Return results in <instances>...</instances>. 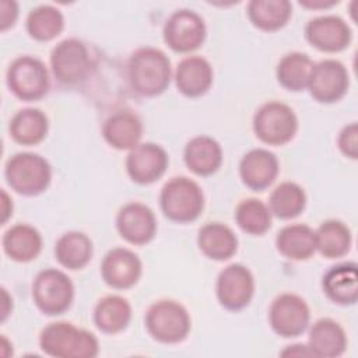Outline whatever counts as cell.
Instances as JSON below:
<instances>
[{
    "instance_id": "9",
    "label": "cell",
    "mask_w": 358,
    "mask_h": 358,
    "mask_svg": "<svg viewBox=\"0 0 358 358\" xmlns=\"http://www.w3.org/2000/svg\"><path fill=\"white\" fill-rule=\"evenodd\" d=\"M50 67L56 80L66 85L81 83L90 73L91 59L85 43L77 38L59 42L50 53Z\"/></svg>"
},
{
    "instance_id": "6",
    "label": "cell",
    "mask_w": 358,
    "mask_h": 358,
    "mask_svg": "<svg viewBox=\"0 0 358 358\" xmlns=\"http://www.w3.org/2000/svg\"><path fill=\"white\" fill-rule=\"evenodd\" d=\"M298 130V117L291 106L280 101L263 103L253 116L256 137L268 145H282L291 141Z\"/></svg>"
},
{
    "instance_id": "30",
    "label": "cell",
    "mask_w": 358,
    "mask_h": 358,
    "mask_svg": "<svg viewBox=\"0 0 358 358\" xmlns=\"http://www.w3.org/2000/svg\"><path fill=\"white\" fill-rule=\"evenodd\" d=\"M292 14L288 0H252L248 4L250 22L262 31H277L282 28Z\"/></svg>"
},
{
    "instance_id": "37",
    "label": "cell",
    "mask_w": 358,
    "mask_h": 358,
    "mask_svg": "<svg viewBox=\"0 0 358 358\" xmlns=\"http://www.w3.org/2000/svg\"><path fill=\"white\" fill-rule=\"evenodd\" d=\"M18 17V6L15 1L3 0L0 3V29L4 32L11 28Z\"/></svg>"
},
{
    "instance_id": "36",
    "label": "cell",
    "mask_w": 358,
    "mask_h": 358,
    "mask_svg": "<svg viewBox=\"0 0 358 358\" xmlns=\"http://www.w3.org/2000/svg\"><path fill=\"white\" fill-rule=\"evenodd\" d=\"M337 144L340 151L351 158L357 159L358 158V126L355 122L344 126L338 134Z\"/></svg>"
},
{
    "instance_id": "41",
    "label": "cell",
    "mask_w": 358,
    "mask_h": 358,
    "mask_svg": "<svg viewBox=\"0 0 358 358\" xmlns=\"http://www.w3.org/2000/svg\"><path fill=\"white\" fill-rule=\"evenodd\" d=\"M1 295H3V308H1V322H4L10 313V302H13L10 298H8V294L4 288H1Z\"/></svg>"
},
{
    "instance_id": "8",
    "label": "cell",
    "mask_w": 358,
    "mask_h": 358,
    "mask_svg": "<svg viewBox=\"0 0 358 358\" xmlns=\"http://www.w3.org/2000/svg\"><path fill=\"white\" fill-rule=\"evenodd\" d=\"M7 85L22 101L41 99L49 90L48 69L34 56H20L8 66Z\"/></svg>"
},
{
    "instance_id": "22",
    "label": "cell",
    "mask_w": 358,
    "mask_h": 358,
    "mask_svg": "<svg viewBox=\"0 0 358 358\" xmlns=\"http://www.w3.org/2000/svg\"><path fill=\"white\" fill-rule=\"evenodd\" d=\"M183 159L189 171L199 176H207L218 171L222 164V150L210 136L190 138L183 151Z\"/></svg>"
},
{
    "instance_id": "31",
    "label": "cell",
    "mask_w": 358,
    "mask_h": 358,
    "mask_svg": "<svg viewBox=\"0 0 358 358\" xmlns=\"http://www.w3.org/2000/svg\"><path fill=\"white\" fill-rule=\"evenodd\" d=\"M316 250L327 259L343 257L348 253L352 242L350 228L338 220H327L315 231Z\"/></svg>"
},
{
    "instance_id": "34",
    "label": "cell",
    "mask_w": 358,
    "mask_h": 358,
    "mask_svg": "<svg viewBox=\"0 0 358 358\" xmlns=\"http://www.w3.org/2000/svg\"><path fill=\"white\" fill-rule=\"evenodd\" d=\"M64 28L62 11L50 4L32 8L27 17V31L31 38L46 42L56 38Z\"/></svg>"
},
{
    "instance_id": "18",
    "label": "cell",
    "mask_w": 358,
    "mask_h": 358,
    "mask_svg": "<svg viewBox=\"0 0 358 358\" xmlns=\"http://www.w3.org/2000/svg\"><path fill=\"white\" fill-rule=\"evenodd\" d=\"M280 171L277 157L266 148H253L248 151L239 162V175L242 182L255 192L267 189L277 178Z\"/></svg>"
},
{
    "instance_id": "38",
    "label": "cell",
    "mask_w": 358,
    "mask_h": 358,
    "mask_svg": "<svg viewBox=\"0 0 358 358\" xmlns=\"http://www.w3.org/2000/svg\"><path fill=\"white\" fill-rule=\"evenodd\" d=\"M282 357H313L310 348L308 347V344H294V345H288L285 350L281 351Z\"/></svg>"
},
{
    "instance_id": "20",
    "label": "cell",
    "mask_w": 358,
    "mask_h": 358,
    "mask_svg": "<svg viewBox=\"0 0 358 358\" xmlns=\"http://www.w3.org/2000/svg\"><path fill=\"white\" fill-rule=\"evenodd\" d=\"M354 262L340 263L327 270L322 287L326 296L338 305H354L358 299V271Z\"/></svg>"
},
{
    "instance_id": "4",
    "label": "cell",
    "mask_w": 358,
    "mask_h": 358,
    "mask_svg": "<svg viewBox=\"0 0 358 358\" xmlns=\"http://www.w3.org/2000/svg\"><path fill=\"white\" fill-rule=\"evenodd\" d=\"M8 186L22 196H36L45 192L52 179L49 162L35 152L13 155L4 168Z\"/></svg>"
},
{
    "instance_id": "11",
    "label": "cell",
    "mask_w": 358,
    "mask_h": 358,
    "mask_svg": "<svg viewBox=\"0 0 358 358\" xmlns=\"http://www.w3.org/2000/svg\"><path fill=\"white\" fill-rule=\"evenodd\" d=\"M309 320V308L305 299L296 294H281L270 305V326L281 337L291 338L301 336L308 329Z\"/></svg>"
},
{
    "instance_id": "23",
    "label": "cell",
    "mask_w": 358,
    "mask_h": 358,
    "mask_svg": "<svg viewBox=\"0 0 358 358\" xmlns=\"http://www.w3.org/2000/svg\"><path fill=\"white\" fill-rule=\"evenodd\" d=\"M308 347L310 348L313 357H340L347 347L345 331L333 319H319L309 330Z\"/></svg>"
},
{
    "instance_id": "35",
    "label": "cell",
    "mask_w": 358,
    "mask_h": 358,
    "mask_svg": "<svg viewBox=\"0 0 358 358\" xmlns=\"http://www.w3.org/2000/svg\"><path fill=\"white\" fill-rule=\"evenodd\" d=\"M271 211L259 199H245L235 210L238 227L250 235H263L271 227Z\"/></svg>"
},
{
    "instance_id": "2",
    "label": "cell",
    "mask_w": 358,
    "mask_h": 358,
    "mask_svg": "<svg viewBox=\"0 0 358 358\" xmlns=\"http://www.w3.org/2000/svg\"><path fill=\"white\" fill-rule=\"evenodd\" d=\"M41 350L57 358H92L98 355V338L69 322L48 324L39 334Z\"/></svg>"
},
{
    "instance_id": "33",
    "label": "cell",
    "mask_w": 358,
    "mask_h": 358,
    "mask_svg": "<svg viewBox=\"0 0 358 358\" xmlns=\"http://www.w3.org/2000/svg\"><path fill=\"white\" fill-rule=\"evenodd\" d=\"M306 206L303 189L294 182H282L274 187L268 199V208L273 215L281 220L298 217Z\"/></svg>"
},
{
    "instance_id": "24",
    "label": "cell",
    "mask_w": 358,
    "mask_h": 358,
    "mask_svg": "<svg viewBox=\"0 0 358 358\" xmlns=\"http://www.w3.org/2000/svg\"><path fill=\"white\" fill-rule=\"evenodd\" d=\"M3 250L15 262L27 263L41 253L42 236L36 228L28 224H15L3 235Z\"/></svg>"
},
{
    "instance_id": "10",
    "label": "cell",
    "mask_w": 358,
    "mask_h": 358,
    "mask_svg": "<svg viewBox=\"0 0 358 358\" xmlns=\"http://www.w3.org/2000/svg\"><path fill=\"white\" fill-rule=\"evenodd\" d=\"M206 24L200 14L182 8L172 13L164 25V41L175 52L189 53L206 39Z\"/></svg>"
},
{
    "instance_id": "26",
    "label": "cell",
    "mask_w": 358,
    "mask_h": 358,
    "mask_svg": "<svg viewBox=\"0 0 358 358\" xmlns=\"http://www.w3.org/2000/svg\"><path fill=\"white\" fill-rule=\"evenodd\" d=\"M277 250L291 260H306L316 252L315 231L306 224L285 225L275 238Z\"/></svg>"
},
{
    "instance_id": "15",
    "label": "cell",
    "mask_w": 358,
    "mask_h": 358,
    "mask_svg": "<svg viewBox=\"0 0 358 358\" xmlns=\"http://www.w3.org/2000/svg\"><path fill=\"white\" fill-rule=\"evenodd\" d=\"M116 228L120 236L129 243L144 245L155 236L157 218L148 206L140 201H130L119 210Z\"/></svg>"
},
{
    "instance_id": "16",
    "label": "cell",
    "mask_w": 358,
    "mask_h": 358,
    "mask_svg": "<svg viewBox=\"0 0 358 358\" xmlns=\"http://www.w3.org/2000/svg\"><path fill=\"white\" fill-rule=\"evenodd\" d=\"M308 42L327 53L344 50L352 38L351 28L338 15H320L310 20L305 27Z\"/></svg>"
},
{
    "instance_id": "32",
    "label": "cell",
    "mask_w": 358,
    "mask_h": 358,
    "mask_svg": "<svg viewBox=\"0 0 358 358\" xmlns=\"http://www.w3.org/2000/svg\"><path fill=\"white\" fill-rule=\"evenodd\" d=\"M313 64L312 59L301 52H292L282 56L275 71L280 85L294 92L308 88Z\"/></svg>"
},
{
    "instance_id": "3",
    "label": "cell",
    "mask_w": 358,
    "mask_h": 358,
    "mask_svg": "<svg viewBox=\"0 0 358 358\" xmlns=\"http://www.w3.org/2000/svg\"><path fill=\"white\" fill-rule=\"evenodd\" d=\"M159 206L166 218L175 222H192L197 220L204 208V194L199 183L176 176L161 189Z\"/></svg>"
},
{
    "instance_id": "40",
    "label": "cell",
    "mask_w": 358,
    "mask_h": 358,
    "mask_svg": "<svg viewBox=\"0 0 358 358\" xmlns=\"http://www.w3.org/2000/svg\"><path fill=\"white\" fill-rule=\"evenodd\" d=\"M299 4L306 8H313V10H322V8H330L337 4V1H327V0H301Z\"/></svg>"
},
{
    "instance_id": "13",
    "label": "cell",
    "mask_w": 358,
    "mask_h": 358,
    "mask_svg": "<svg viewBox=\"0 0 358 358\" xmlns=\"http://www.w3.org/2000/svg\"><path fill=\"white\" fill-rule=\"evenodd\" d=\"M215 292L218 302L229 309L239 310L249 305L255 294V278L250 270L239 263L227 266L217 277Z\"/></svg>"
},
{
    "instance_id": "7",
    "label": "cell",
    "mask_w": 358,
    "mask_h": 358,
    "mask_svg": "<svg viewBox=\"0 0 358 358\" xmlns=\"http://www.w3.org/2000/svg\"><path fill=\"white\" fill-rule=\"evenodd\" d=\"M32 299L45 315H62L74 299V285L62 270L45 268L34 278Z\"/></svg>"
},
{
    "instance_id": "19",
    "label": "cell",
    "mask_w": 358,
    "mask_h": 358,
    "mask_svg": "<svg viewBox=\"0 0 358 358\" xmlns=\"http://www.w3.org/2000/svg\"><path fill=\"white\" fill-rule=\"evenodd\" d=\"M175 83L183 95L201 96L213 84V67L201 56H187L176 66Z\"/></svg>"
},
{
    "instance_id": "28",
    "label": "cell",
    "mask_w": 358,
    "mask_h": 358,
    "mask_svg": "<svg viewBox=\"0 0 358 358\" xmlns=\"http://www.w3.org/2000/svg\"><path fill=\"white\" fill-rule=\"evenodd\" d=\"M8 130L15 143L22 145H35L46 137L49 120L41 109L25 108L13 116Z\"/></svg>"
},
{
    "instance_id": "39",
    "label": "cell",
    "mask_w": 358,
    "mask_h": 358,
    "mask_svg": "<svg viewBox=\"0 0 358 358\" xmlns=\"http://www.w3.org/2000/svg\"><path fill=\"white\" fill-rule=\"evenodd\" d=\"M13 215V203L6 193V190L1 192V224H6L7 220Z\"/></svg>"
},
{
    "instance_id": "29",
    "label": "cell",
    "mask_w": 358,
    "mask_h": 358,
    "mask_svg": "<svg viewBox=\"0 0 358 358\" xmlns=\"http://www.w3.org/2000/svg\"><path fill=\"white\" fill-rule=\"evenodd\" d=\"M92 242L80 231H69L63 234L55 245V256L57 262L69 270H80L85 267L92 257Z\"/></svg>"
},
{
    "instance_id": "12",
    "label": "cell",
    "mask_w": 358,
    "mask_h": 358,
    "mask_svg": "<svg viewBox=\"0 0 358 358\" xmlns=\"http://www.w3.org/2000/svg\"><path fill=\"white\" fill-rule=\"evenodd\" d=\"M350 85L345 66L336 59H324L313 64L308 90L310 95L322 103L340 101Z\"/></svg>"
},
{
    "instance_id": "14",
    "label": "cell",
    "mask_w": 358,
    "mask_h": 358,
    "mask_svg": "<svg viewBox=\"0 0 358 358\" xmlns=\"http://www.w3.org/2000/svg\"><path fill=\"white\" fill-rule=\"evenodd\" d=\"M168 162V154L161 145L138 143L126 157V171L133 182L150 185L165 173Z\"/></svg>"
},
{
    "instance_id": "1",
    "label": "cell",
    "mask_w": 358,
    "mask_h": 358,
    "mask_svg": "<svg viewBox=\"0 0 358 358\" xmlns=\"http://www.w3.org/2000/svg\"><path fill=\"white\" fill-rule=\"evenodd\" d=\"M171 76V62L161 49L151 46L140 48L129 59V83L133 91L141 96L162 94L169 85Z\"/></svg>"
},
{
    "instance_id": "5",
    "label": "cell",
    "mask_w": 358,
    "mask_h": 358,
    "mask_svg": "<svg viewBox=\"0 0 358 358\" xmlns=\"http://www.w3.org/2000/svg\"><path fill=\"white\" fill-rule=\"evenodd\" d=\"M148 334L165 344L183 341L190 331V316L186 308L172 299L154 302L144 317Z\"/></svg>"
},
{
    "instance_id": "17",
    "label": "cell",
    "mask_w": 358,
    "mask_h": 358,
    "mask_svg": "<svg viewBox=\"0 0 358 358\" xmlns=\"http://www.w3.org/2000/svg\"><path fill=\"white\" fill-rule=\"evenodd\" d=\"M143 273V264L138 256L126 248L110 249L102 263L101 275L103 281L115 289H127L137 284Z\"/></svg>"
},
{
    "instance_id": "27",
    "label": "cell",
    "mask_w": 358,
    "mask_h": 358,
    "mask_svg": "<svg viewBox=\"0 0 358 358\" xmlns=\"http://www.w3.org/2000/svg\"><path fill=\"white\" fill-rule=\"evenodd\" d=\"M131 319V306L120 295H106L94 308V323L106 334H116L127 327Z\"/></svg>"
},
{
    "instance_id": "21",
    "label": "cell",
    "mask_w": 358,
    "mask_h": 358,
    "mask_svg": "<svg viewBox=\"0 0 358 358\" xmlns=\"http://www.w3.org/2000/svg\"><path fill=\"white\" fill-rule=\"evenodd\" d=\"M105 141L116 150L134 148L143 136V124L140 117L130 110H119L112 113L102 126Z\"/></svg>"
},
{
    "instance_id": "25",
    "label": "cell",
    "mask_w": 358,
    "mask_h": 358,
    "mask_svg": "<svg viewBox=\"0 0 358 358\" xmlns=\"http://www.w3.org/2000/svg\"><path fill=\"white\" fill-rule=\"evenodd\" d=\"M197 245L204 256L222 262L235 255L238 249V238L225 224L208 222L200 228Z\"/></svg>"
}]
</instances>
